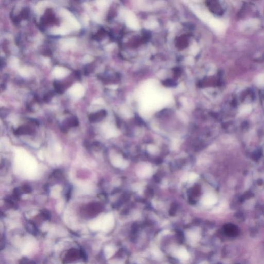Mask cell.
<instances>
[{"instance_id":"277c9868","label":"cell","mask_w":264,"mask_h":264,"mask_svg":"<svg viewBox=\"0 0 264 264\" xmlns=\"http://www.w3.org/2000/svg\"><path fill=\"white\" fill-rule=\"evenodd\" d=\"M33 129L27 126H21L15 130V134L17 135H28L31 134L33 133Z\"/></svg>"},{"instance_id":"52a82bcc","label":"cell","mask_w":264,"mask_h":264,"mask_svg":"<svg viewBox=\"0 0 264 264\" xmlns=\"http://www.w3.org/2000/svg\"><path fill=\"white\" fill-rule=\"evenodd\" d=\"M114 249L112 247H111V246H108L106 248V250H105V254H106V256L109 258L110 257H111L114 253Z\"/></svg>"},{"instance_id":"6da1fadb","label":"cell","mask_w":264,"mask_h":264,"mask_svg":"<svg viewBox=\"0 0 264 264\" xmlns=\"http://www.w3.org/2000/svg\"><path fill=\"white\" fill-rule=\"evenodd\" d=\"M70 93L73 97H80L84 94V88L81 85L77 84L71 88Z\"/></svg>"},{"instance_id":"3957f363","label":"cell","mask_w":264,"mask_h":264,"mask_svg":"<svg viewBox=\"0 0 264 264\" xmlns=\"http://www.w3.org/2000/svg\"><path fill=\"white\" fill-rule=\"evenodd\" d=\"M209 24L212 28L218 31H222L224 28L223 24L219 20L215 19H212L209 21Z\"/></svg>"},{"instance_id":"7a4b0ae2","label":"cell","mask_w":264,"mask_h":264,"mask_svg":"<svg viewBox=\"0 0 264 264\" xmlns=\"http://www.w3.org/2000/svg\"><path fill=\"white\" fill-rule=\"evenodd\" d=\"M226 234L230 237H235L239 234V229L235 226L229 224L226 226L225 229Z\"/></svg>"},{"instance_id":"7c38bea8","label":"cell","mask_w":264,"mask_h":264,"mask_svg":"<svg viewBox=\"0 0 264 264\" xmlns=\"http://www.w3.org/2000/svg\"><path fill=\"white\" fill-rule=\"evenodd\" d=\"M20 73L23 75V76H28V74H29V71H28V70H26V69H21V71H20Z\"/></svg>"},{"instance_id":"9c48e42d","label":"cell","mask_w":264,"mask_h":264,"mask_svg":"<svg viewBox=\"0 0 264 264\" xmlns=\"http://www.w3.org/2000/svg\"><path fill=\"white\" fill-rule=\"evenodd\" d=\"M251 107L249 105H246V106H243L240 109V112L241 114H246V113H248L249 112H250L251 111Z\"/></svg>"},{"instance_id":"8fae6325","label":"cell","mask_w":264,"mask_h":264,"mask_svg":"<svg viewBox=\"0 0 264 264\" xmlns=\"http://www.w3.org/2000/svg\"><path fill=\"white\" fill-rule=\"evenodd\" d=\"M257 82L259 85H264V74H261L258 76L257 78Z\"/></svg>"},{"instance_id":"30bf717a","label":"cell","mask_w":264,"mask_h":264,"mask_svg":"<svg viewBox=\"0 0 264 264\" xmlns=\"http://www.w3.org/2000/svg\"><path fill=\"white\" fill-rule=\"evenodd\" d=\"M189 237L192 240H196L198 239V234L196 232H191L189 233Z\"/></svg>"},{"instance_id":"5b68a950","label":"cell","mask_w":264,"mask_h":264,"mask_svg":"<svg viewBox=\"0 0 264 264\" xmlns=\"http://www.w3.org/2000/svg\"><path fill=\"white\" fill-rule=\"evenodd\" d=\"M177 257L182 260H187L189 257V255L187 251L184 248L179 249L177 252Z\"/></svg>"},{"instance_id":"8992f818","label":"cell","mask_w":264,"mask_h":264,"mask_svg":"<svg viewBox=\"0 0 264 264\" xmlns=\"http://www.w3.org/2000/svg\"><path fill=\"white\" fill-rule=\"evenodd\" d=\"M53 73L56 77L61 78V77H64L66 75L67 71L64 69H63L62 68L56 67L54 69Z\"/></svg>"},{"instance_id":"ba28073f","label":"cell","mask_w":264,"mask_h":264,"mask_svg":"<svg viewBox=\"0 0 264 264\" xmlns=\"http://www.w3.org/2000/svg\"><path fill=\"white\" fill-rule=\"evenodd\" d=\"M32 247V244L30 242H28L23 247V252L25 254L29 253L31 251Z\"/></svg>"}]
</instances>
